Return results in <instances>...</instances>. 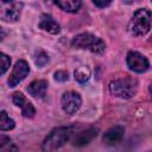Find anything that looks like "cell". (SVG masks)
Masks as SVG:
<instances>
[{
  "mask_svg": "<svg viewBox=\"0 0 152 152\" xmlns=\"http://www.w3.org/2000/svg\"><path fill=\"white\" fill-rule=\"evenodd\" d=\"M150 40H151V42H152V34H151V37H150Z\"/></svg>",
  "mask_w": 152,
  "mask_h": 152,
  "instance_id": "obj_22",
  "label": "cell"
},
{
  "mask_svg": "<svg viewBox=\"0 0 152 152\" xmlns=\"http://www.w3.org/2000/svg\"><path fill=\"white\" fill-rule=\"evenodd\" d=\"M15 124L14 121L7 115V113L5 110H1L0 113V129L1 131H10L12 128H14Z\"/></svg>",
  "mask_w": 152,
  "mask_h": 152,
  "instance_id": "obj_15",
  "label": "cell"
},
{
  "mask_svg": "<svg viewBox=\"0 0 152 152\" xmlns=\"http://www.w3.org/2000/svg\"><path fill=\"white\" fill-rule=\"evenodd\" d=\"M71 45L76 49L89 50L93 53H97V55L103 53L106 50L104 42L101 38H99L91 33H88V32L80 33V34L75 36L71 40Z\"/></svg>",
  "mask_w": 152,
  "mask_h": 152,
  "instance_id": "obj_4",
  "label": "cell"
},
{
  "mask_svg": "<svg viewBox=\"0 0 152 152\" xmlns=\"http://www.w3.org/2000/svg\"><path fill=\"white\" fill-rule=\"evenodd\" d=\"M1 19L7 23H14L19 19L23 2L15 1H1Z\"/></svg>",
  "mask_w": 152,
  "mask_h": 152,
  "instance_id": "obj_7",
  "label": "cell"
},
{
  "mask_svg": "<svg viewBox=\"0 0 152 152\" xmlns=\"http://www.w3.org/2000/svg\"><path fill=\"white\" fill-rule=\"evenodd\" d=\"M53 77H55V80L58 81V82H65V81H68V78H69L68 72L64 71V70H58V71H56L55 75H53Z\"/></svg>",
  "mask_w": 152,
  "mask_h": 152,
  "instance_id": "obj_19",
  "label": "cell"
},
{
  "mask_svg": "<svg viewBox=\"0 0 152 152\" xmlns=\"http://www.w3.org/2000/svg\"><path fill=\"white\" fill-rule=\"evenodd\" d=\"M12 101H13V103H14L17 107H19V108L21 109V114H23L25 118H33V116H34L36 109H34L33 104H32L30 101H27V99L24 96L23 93H20V91L13 93V95H12Z\"/></svg>",
  "mask_w": 152,
  "mask_h": 152,
  "instance_id": "obj_9",
  "label": "cell"
},
{
  "mask_svg": "<svg viewBox=\"0 0 152 152\" xmlns=\"http://www.w3.org/2000/svg\"><path fill=\"white\" fill-rule=\"evenodd\" d=\"M28 72H30V66H28L27 62L24 61V59L17 61L15 64H14V66H13V70H12L10 77L7 80L8 86L11 88L18 86L23 80L26 78V76L28 75Z\"/></svg>",
  "mask_w": 152,
  "mask_h": 152,
  "instance_id": "obj_6",
  "label": "cell"
},
{
  "mask_svg": "<svg viewBox=\"0 0 152 152\" xmlns=\"http://www.w3.org/2000/svg\"><path fill=\"white\" fill-rule=\"evenodd\" d=\"M96 135H97V128L89 127V128L80 132L78 134H76V137L72 139V145L77 146V147L86 146L89 142H91V140L94 138H96Z\"/></svg>",
  "mask_w": 152,
  "mask_h": 152,
  "instance_id": "obj_11",
  "label": "cell"
},
{
  "mask_svg": "<svg viewBox=\"0 0 152 152\" xmlns=\"http://www.w3.org/2000/svg\"><path fill=\"white\" fill-rule=\"evenodd\" d=\"M90 77L89 69L87 68H78L75 70V80L80 83H86Z\"/></svg>",
  "mask_w": 152,
  "mask_h": 152,
  "instance_id": "obj_16",
  "label": "cell"
},
{
  "mask_svg": "<svg viewBox=\"0 0 152 152\" xmlns=\"http://www.w3.org/2000/svg\"><path fill=\"white\" fill-rule=\"evenodd\" d=\"M74 126H63L55 128L43 141L42 148L44 152H53L65 145L74 133Z\"/></svg>",
  "mask_w": 152,
  "mask_h": 152,
  "instance_id": "obj_2",
  "label": "cell"
},
{
  "mask_svg": "<svg viewBox=\"0 0 152 152\" xmlns=\"http://www.w3.org/2000/svg\"><path fill=\"white\" fill-rule=\"evenodd\" d=\"M138 80L132 76H124L109 83V93L120 99H132L138 91Z\"/></svg>",
  "mask_w": 152,
  "mask_h": 152,
  "instance_id": "obj_1",
  "label": "cell"
},
{
  "mask_svg": "<svg viewBox=\"0 0 152 152\" xmlns=\"http://www.w3.org/2000/svg\"><path fill=\"white\" fill-rule=\"evenodd\" d=\"M49 62V56L45 51L43 50H38L34 52V63L38 66H44L46 63Z\"/></svg>",
  "mask_w": 152,
  "mask_h": 152,
  "instance_id": "obj_17",
  "label": "cell"
},
{
  "mask_svg": "<svg viewBox=\"0 0 152 152\" xmlns=\"http://www.w3.org/2000/svg\"><path fill=\"white\" fill-rule=\"evenodd\" d=\"M61 104H62L64 113L72 115L80 109V107L82 104V99H81L80 94L76 91H65L62 95Z\"/></svg>",
  "mask_w": 152,
  "mask_h": 152,
  "instance_id": "obj_5",
  "label": "cell"
},
{
  "mask_svg": "<svg viewBox=\"0 0 152 152\" xmlns=\"http://www.w3.org/2000/svg\"><path fill=\"white\" fill-rule=\"evenodd\" d=\"M148 91H150V95H151V97H152V83H151L150 87H148Z\"/></svg>",
  "mask_w": 152,
  "mask_h": 152,
  "instance_id": "obj_21",
  "label": "cell"
},
{
  "mask_svg": "<svg viewBox=\"0 0 152 152\" xmlns=\"http://www.w3.org/2000/svg\"><path fill=\"white\" fill-rule=\"evenodd\" d=\"M126 62L131 70L139 72V74L145 72L150 66L148 59L144 55H141L140 52H137V51H129L127 53Z\"/></svg>",
  "mask_w": 152,
  "mask_h": 152,
  "instance_id": "obj_8",
  "label": "cell"
},
{
  "mask_svg": "<svg viewBox=\"0 0 152 152\" xmlns=\"http://www.w3.org/2000/svg\"><path fill=\"white\" fill-rule=\"evenodd\" d=\"M124 134H125V128L120 125L110 127L108 131H106V133L103 134V142L108 146H114L118 145L122 139H124Z\"/></svg>",
  "mask_w": 152,
  "mask_h": 152,
  "instance_id": "obj_10",
  "label": "cell"
},
{
  "mask_svg": "<svg viewBox=\"0 0 152 152\" xmlns=\"http://www.w3.org/2000/svg\"><path fill=\"white\" fill-rule=\"evenodd\" d=\"M55 5H57L58 7H61L63 11L65 12H77L82 5L81 1L78 0H63V1H55Z\"/></svg>",
  "mask_w": 152,
  "mask_h": 152,
  "instance_id": "obj_14",
  "label": "cell"
},
{
  "mask_svg": "<svg viewBox=\"0 0 152 152\" xmlns=\"http://www.w3.org/2000/svg\"><path fill=\"white\" fill-rule=\"evenodd\" d=\"M48 81L45 80H37L30 83V86L27 87V91L34 96V97H43L46 94L48 90Z\"/></svg>",
  "mask_w": 152,
  "mask_h": 152,
  "instance_id": "obj_13",
  "label": "cell"
},
{
  "mask_svg": "<svg viewBox=\"0 0 152 152\" xmlns=\"http://www.w3.org/2000/svg\"><path fill=\"white\" fill-rule=\"evenodd\" d=\"M0 59H1V75H4L6 71H7V69L10 68V64H11V58L7 56V55H5L4 52L0 55Z\"/></svg>",
  "mask_w": 152,
  "mask_h": 152,
  "instance_id": "obj_18",
  "label": "cell"
},
{
  "mask_svg": "<svg viewBox=\"0 0 152 152\" xmlns=\"http://www.w3.org/2000/svg\"><path fill=\"white\" fill-rule=\"evenodd\" d=\"M152 26V12L147 8H139L134 12L129 24L128 31L135 37L145 36Z\"/></svg>",
  "mask_w": 152,
  "mask_h": 152,
  "instance_id": "obj_3",
  "label": "cell"
},
{
  "mask_svg": "<svg viewBox=\"0 0 152 152\" xmlns=\"http://www.w3.org/2000/svg\"><path fill=\"white\" fill-rule=\"evenodd\" d=\"M93 4L95 5V6H97V7H107V6H109L110 5V1L109 0H94L93 1Z\"/></svg>",
  "mask_w": 152,
  "mask_h": 152,
  "instance_id": "obj_20",
  "label": "cell"
},
{
  "mask_svg": "<svg viewBox=\"0 0 152 152\" xmlns=\"http://www.w3.org/2000/svg\"><path fill=\"white\" fill-rule=\"evenodd\" d=\"M38 26H39L40 30H43L45 32H49L51 34H57L61 31L59 24L50 14H42Z\"/></svg>",
  "mask_w": 152,
  "mask_h": 152,
  "instance_id": "obj_12",
  "label": "cell"
}]
</instances>
